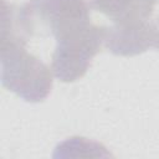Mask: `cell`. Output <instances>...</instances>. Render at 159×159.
<instances>
[{
    "label": "cell",
    "instance_id": "1",
    "mask_svg": "<svg viewBox=\"0 0 159 159\" xmlns=\"http://www.w3.org/2000/svg\"><path fill=\"white\" fill-rule=\"evenodd\" d=\"M89 21V5L86 0H29L11 10V29L19 40L37 35L61 37Z\"/></svg>",
    "mask_w": 159,
    "mask_h": 159
},
{
    "label": "cell",
    "instance_id": "2",
    "mask_svg": "<svg viewBox=\"0 0 159 159\" xmlns=\"http://www.w3.org/2000/svg\"><path fill=\"white\" fill-rule=\"evenodd\" d=\"M25 45L20 41L0 43L1 83L27 102H42L52 89L53 72L46 63L27 52Z\"/></svg>",
    "mask_w": 159,
    "mask_h": 159
},
{
    "label": "cell",
    "instance_id": "3",
    "mask_svg": "<svg viewBox=\"0 0 159 159\" xmlns=\"http://www.w3.org/2000/svg\"><path fill=\"white\" fill-rule=\"evenodd\" d=\"M106 27L91 21L56 39L51 68L61 82H75L82 78L97 53L104 46Z\"/></svg>",
    "mask_w": 159,
    "mask_h": 159
},
{
    "label": "cell",
    "instance_id": "4",
    "mask_svg": "<svg viewBox=\"0 0 159 159\" xmlns=\"http://www.w3.org/2000/svg\"><path fill=\"white\" fill-rule=\"evenodd\" d=\"M106 48L116 56H137L145 52L150 45V34L147 21H117L106 27Z\"/></svg>",
    "mask_w": 159,
    "mask_h": 159
},
{
    "label": "cell",
    "instance_id": "5",
    "mask_svg": "<svg viewBox=\"0 0 159 159\" xmlns=\"http://www.w3.org/2000/svg\"><path fill=\"white\" fill-rule=\"evenodd\" d=\"M92 9L117 21H147L154 11L155 0H89Z\"/></svg>",
    "mask_w": 159,
    "mask_h": 159
},
{
    "label": "cell",
    "instance_id": "6",
    "mask_svg": "<svg viewBox=\"0 0 159 159\" xmlns=\"http://www.w3.org/2000/svg\"><path fill=\"white\" fill-rule=\"evenodd\" d=\"M55 158H109L112 154L98 142L71 137L56 147Z\"/></svg>",
    "mask_w": 159,
    "mask_h": 159
},
{
    "label": "cell",
    "instance_id": "7",
    "mask_svg": "<svg viewBox=\"0 0 159 159\" xmlns=\"http://www.w3.org/2000/svg\"><path fill=\"white\" fill-rule=\"evenodd\" d=\"M148 26L150 34V45L159 51V15L150 21L148 20Z\"/></svg>",
    "mask_w": 159,
    "mask_h": 159
},
{
    "label": "cell",
    "instance_id": "8",
    "mask_svg": "<svg viewBox=\"0 0 159 159\" xmlns=\"http://www.w3.org/2000/svg\"><path fill=\"white\" fill-rule=\"evenodd\" d=\"M158 1H159V0H158Z\"/></svg>",
    "mask_w": 159,
    "mask_h": 159
}]
</instances>
